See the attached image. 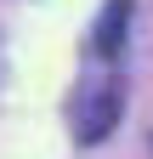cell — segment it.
<instances>
[{"instance_id": "obj_1", "label": "cell", "mask_w": 153, "mask_h": 159, "mask_svg": "<svg viewBox=\"0 0 153 159\" xmlns=\"http://www.w3.org/2000/svg\"><path fill=\"white\" fill-rule=\"evenodd\" d=\"M125 114V91L113 85V80H97V85H80V97H74V136H80L85 148L108 142V131L119 125Z\"/></svg>"}, {"instance_id": "obj_2", "label": "cell", "mask_w": 153, "mask_h": 159, "mask_svg": "<svg viewBox=\"0 0 153 159\" xmlns=\"http://www.w3.org/2000/svg\"><path fill=\"white\" fill-rule=\"evenodd\" d=\"M130 11H136V0H108V6H102L97 29H91V51H97V57H119V51H125Z\"/></svg>"}]
</instances>
